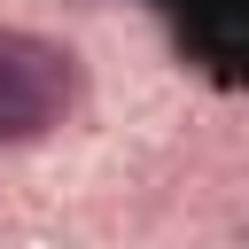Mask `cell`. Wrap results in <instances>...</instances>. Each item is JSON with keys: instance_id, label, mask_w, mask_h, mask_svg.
Masks as SVG:
<instances>
[{"instance_id": "6da1fadb", "label": "cell", "mask_w": 249, "mask_h": 249, "mask_svg": "<svg viewBox=\"0 0 249 249\" xmlns=\"http://www.w3.org/2000/svg\"><path fill=\"white\" fill-rule=\"evenodd\" d=\"M70 109V62L62 47L31 31H0V140H31Z\"/></svg>"}]
</instances>
